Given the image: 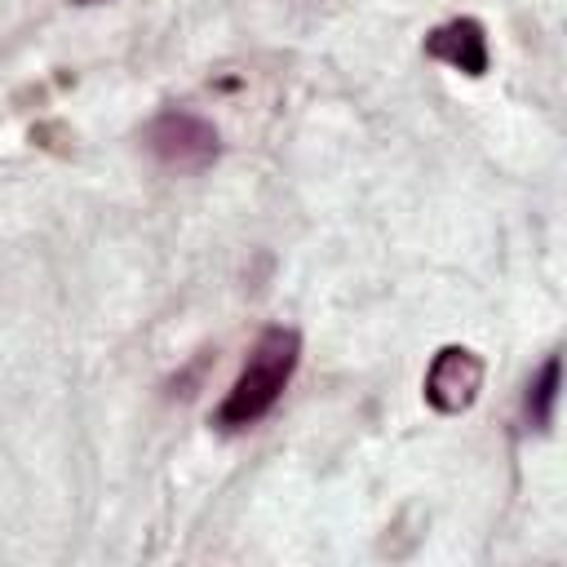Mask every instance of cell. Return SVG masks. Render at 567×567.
Instances as JSON below:
<instances>
[{
    "mask_svg": "<svg viewBox=\"0 0 567 567\" xmlns=\"http://www.w3.org/2000/svg\"><path fill=\"white\" fill-rule=\"evenodd\" d=\"M297 354H301V337L292 328H266L244 363V372L235 377L230 394L221 399L217 408V425L221 430H244L252 421H261L275 399L284 394L292 368H297Z\"/></svg>",
    "mask_w": 567,
    "mask_h": 567,
    "instance_id": "cell-1",
    "label": "cell"
},
{
    "mask_svg": "<svg viewBox=\"0 0 567 567\" xmlns=\"http://www.w3.org/2000/svg\"><path fill=\"white\" fill-rule=\"evenodd\" d=\"M146 146L159 164L177 173H199L217 159V128L190 111H164L146 128Z\"/></svg>",
    "mask_w": 567,
    "mask_h": 567,
    "instance_id": "cell-2",
    "label": "cell"
},
{
    "mask_svg": "<svg viewBox=\"0 0 567 567\" xmlns=\"http://www.w3.org/2000/svg\"><path fill=\"white\" fill-rule=\"evenodd\" d=\"M483 385V359L465 346H443L425 372V399L439 412H465L478 399Z\"/></svg>",
    "mask_w": 567,
    "mask_h": 567,
    "instance_id": "cell-3",
    "label": "cell"
},
{
    "mask_svg": "<svg viewBox=\"0 0 567 567\" xmlns=\"http://www.w3.org/2000/svg\"><path fill=\"white\" fill-rule=\"evenodd\" d=\"M425 53L447 62V66H456V71H465V75H483L487 71V35H483V27L474 18H452V22L434 27L425 35Z\"/></svg>",
    "mask_w": 567,
    "mask_h": 567,
    "instance_id": "cell-4",
    "label": "cell"
},
{
    "mask_svg": "<svg viewBox=\"0 0 567 567\" xmlns=\"http://www.w3.org/2000/svg\"><path fill=\"white\" fill-rule=\"evenodd\" d=\"M558 377H563V363H558V354H549L545 363H540V372L532 377V385H527V421L532 425H549V416H554V403H558Z\"/></svg>",
    "mask_w": 567,
    "mask_h": 567,
    "instance_id": "cell-5",
    "label": "cell"
},
{
    "mask_svg": "<svg viewBox=\"0 0 567 567\" xmlns=\"http://www.w3.org/2000/svg\"><path fill=\"white\" fill-rule=\"evenodd\" d=\"M75 4H97V0H75Z\"/></svg>",
    "mask_w": 567,
    "mask_h": 567,
    "instance_id": "cell-6",
    "label": "cell"
}]
</instances>
